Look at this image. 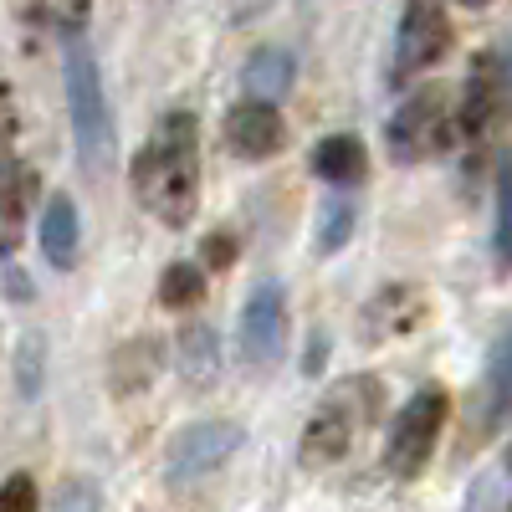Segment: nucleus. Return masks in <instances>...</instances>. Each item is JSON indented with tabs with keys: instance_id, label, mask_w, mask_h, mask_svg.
I'll list each match as a JSON object with an SVG mask.
<instances>
[{
	"instance_id": "nucleus-13",
	"label": "nucleus",
	"mask_w": 512,
	"mask_h": 512,
	"mask_svg": "<svg viewBox=\"0 0 512 512\" xmlns=\"http://www.w3.org/2000/svg\"><path fill=\"white\" fill-rule=\"evenodd\" d=\"M31 195H36V169L21 159H0V256L16 246Z\"/></svg>"
},
{
	"instance_id": "nucleus-12",
	"label": "nucleus",
	"mask_w": 512,
	"mask_h": 512,
	"mask_svg": "<svg viewBox=\"0 0 512 512\" xmlns=\"http://www.w3.org/2000/svg\"><path fill=\"white\" fill-rule=\"evenodd\" d=\"M507 374H512V338L502 333L492 344V359H487V374H482V395H477V425H472L477 441H487L507 420Z\"/></svg>"
},
{
	"instance_id": "nucleus-19",
	"label": "nucleus",
	"mask_w": 512,
	"mask_h": 512,
	"mask_svg": "<svg viewBox=\"0 0 512 512\" xmlns=\"http://www.w3.org/2000/svg\"><path fill=\"white\" fill-rule=\"evenodd\" d=\"M349 236H354V205L349 200H323L318 205V251L323 256H333L338 246H349Z\"/></svg>"
},
{
	"instance_id": "nucleus-9",
	"label": "nucleus",
	"mask_w": 512,
	"mask_h": 512,
	"mask_svg": "<svg viewBox=\"0 0 512 512\" xmlns=\"http://www.w3.org/2000/svg\"><path fill=\"white\" fill-rule=\"evenodd\" d=\"M425 313H431V303H425V292L415 282L379 287L369 303H364V313H359L364 344H379V338H390V333H415L425 323Z\"/></svg>"
},
{
	"instance_id": "nucleus-22",
	"label": "nucleus",
	"mask_w": 512,
	"mask_h": 512,
	"mask_svg": "<svg viewBox=\"0 0 512 512\" xmlns=\"http://www.w3.org/2000/svg\"><path fill=\"white\" fill-rule=\"evenodd\" d=\"M466 512H502V466H497V472H487V477L472 487V497H466Z\"/></svg>"
},
{
	"instance_id": "nucleus-21",
	"label": "nucleus",
	"mask_w": 512,
	"mask_h": 512,
	"mask_svg": "<svg viewBox=\"0 0 512 512\" xmlns=\"http://www.w3.org/2000/svg\"><path fill=\"white\" fill-rule=\"evenodd\" d=\"M16 390L21 395L41 390V333H26L21 349H16Z\"/></svg>"
},
{
	"instance_id": "nucleus-26",
	"label": "nucleus",
	"mask_w": 512,
	"mask_h": 512,
	"mask_svg": "<svg viewBox=\"0 0 512 512\" xmlns=\"http://www.w3.org/2000/svg\"><path fill=\"white\" fill-rule=\"evenodd\" d=\"M16 134V103H11V88L0 82V144Z\"/></svg>"
},
{
	"instance_id": "nucleus-14",
	"label": "nucleus",
	"mask_w": 512,
	"mask_h": 512,
	"mask_svg": "<svg viewBox=\"0 0 512 512\" xmlns=\"http://www.w3.org/2000/svg\"><path fill=\"white\" fill-rule=\"evenodd\" d=\"M292 52H282V47H256L251 57H246V67H241V88H246V103H277L287 88H292Z\"/></svg>"
},
{
	"instance_id": "nucleus-11",
	"label": "nucleus",
	"mask_w": 512,
	"mask_h": 512,
	"mask_svg": "<svg viewBox=\"0 0 512 512\" xmlns=\"http://www.w3.org/2000/svg\"><path fill=\"white\" fill-rule=\"evenodd\" d=\"M221 139L236 159H267L287 144V123L267 103H236L221 123Z\"/></svg>"
},
{
	"instance_id": "nucleus-2",
	"label": "nucleus",
	"mask_w": 512,
	"mask_h": 512,
	"mask_svg": "<svg viewBox=\"0 0 512 512\" xmlns=\"http://www.w3.org/2000/svg\"><path fill=\"white\" fill-rule=\"evenodd\" d=\"M379 410V390L374 379H344L318 400V410L303 425V441H297V456L303 466H333L338 456H349V446L359 441V431L374 420Z\"/></svg>"
},
{
	"instance_id": "nucleus-16",
	"label": "nucleus",
	"mask_w": 512,
	"mask_h": 512,
	"mask_svg": "<svg viewBox=\"0 0 512 512\" xmlns=\"http://www.w3.org/2000/svg\"><path fill=\"white\" fill-rule=\"evenodd\" d=\"M216 369H221V338H216V328H210V323L180 328V374L190 384H210Z\"/></svg>"
},
{
	"instance_id": "nucleus-3",
	"label": "nucleus",
	"mask_w": 512,
	"mask_h": 512,
	"mask_svg": "<svg viewBox=\"0 0 512 512\" xmlns=\"http://www.w3.org/2000/svg\"><path fill=\"white\" fill-rule=\"evenodd\" d=\"M62 77H67V108H72V134L82 169H103L113 159V123H108V98L103 77L82 36H62Z\"/></svg>"
},
{
	"instance_id": "nucleus-27",
	"label": "nucleus",
	"mask_w": 512,
	"mask_h": 512,
	"mask_svg": "<svg viewBox=\"0 0 512 512\" xmlns=\"http://www.w3.org/2000/svg\"><path fill=\"white\" fill-rule=\"evenodd\" d=\"M0 282H6V292H11V297H31V282H26V272H0Z\"/></svg>"
},
{
	"instance_id": "nucleus-5",
	"label": "nucleus",
	"mask_w": 512,
	"mask_h": 512,
	"mask_svg": "<svg viewBox=\"0 0 512 512\" xmlns=\"http://www.w3.org/2000/svg\"><path fill=\"white\" fill-rule=\"evenodd\" d=\"M456 139V123H451V93L446 88H420L415 98L400 103V113L384 123V144H390V159L415 164V159H431Z\"/></svg>"
},
{
	"instance_id": "nucleus-18",
	"label": "nucleus",
	"mask_w": 512,
	"mask_h": 512,
	"mask_svg": "<svg viewBox=\"0 0 512 512\" xmlns=\"http://www.w3.org/2000/svg\"><path fill=\"white\" fill-rule=\"evenodd\" d=\"M205 297V272L200 267H190V262H175V267H164V277H159V303L164 308H195Z\"/></svg>"
},
{
	"instance_id": "nucleus-15",
	"label": "nucleus",
	"mask_w": 512,
	"mask_h": 512,
	"mask_svg": "<svg viewBox=\"0 0 512 512\" xmlns=\"http://www.w3.org/2000/svg\"><path fill=\"white\" fill-rule=\"evenodd\" d=\"M77 241H82V226H77V205L67 195H57L41 216V251H47L52 267H72L77 262Z\"/></svg>"
},
{
	"instance_id": "nucleus-10",
	"label": "nucleus",
	"mask_w": 512,
	"mask_h": 512,
	"mask_svg": "<svg viewBox=\"0 0 512 512\" xmlns=\"http://www.w3.org/2000/svg\"><path fill=\"white\" fill-rule=\"evenodd\" d=\"M502 93H507V77H502V57L482 52L466 72V88H461V118H456V134L466 139H482L487 128L502 113Z\"/></svg>"
},
{
	"instance_id": "nucleus-24",
	"label": "nucleus",
	"mask_w": 512,
	"mask_h": 512,
	"mask_svg": "<svg viewBox=\"0 0 512 512\" xmlns=\"http://www.w3.org/2000/svg\"><path fill=\"white\" fill-rule=\"evenodd\" d=\"M507 216H512V195H507V175L497 180V262L507 267Z\"/></svg>"
},
{
	"instance_id": "nucleus-7",
	"label": "nucleus",
	"mask_w": 512,
	"mask_h": 512,
	"mask_svg": "<svg viewBox=\"0 0 512 512\" xmlns=\"http://www.w3.org/2000/svg\"><path fill=\"white\" fill-rule=\"evenodd\" d=\"M451 47V16L436 0H415L400 16L395 31V62H390V82H410L415 72H431Z\"/></svg>"
},
{
	"instance_id": "nucleus-6",
	"label": "nucleus",
	"mask_w": 512,
	"mask_h": 512,
	"mask_svg": "<svg viewBox=\"0 0 512 512\" xmlns=\"http://www.w3.org/2000/svg\"><path fill=\"white\" fill-rule=\"evenodd\" d=\"M241 446V425L231 420H195L185 431L169 441L164 451V482L169 487H185V482H200L210 477L216 466H226V456Z\"/></svg>"
},
{
	"instance_id": "nucleus-23",
	"label": "nucleus",
	"mask_w": 512,
	"mask_h": 512,
	"mask_svg": "<svg viewBox=\"0 0 512 512\" xmlns=\"http://www.w3.org/2000/svg\"><path fill=\"white\" fill-rule=\"evenodd\" d=\"M0 512H36V487H31L26 472L0 487Z\"/></svg>"
},
{
	"instance_id": "nucleus-4",
	"label": "nucleus",
	"mask_w": 512,
	"mask_h": 512,
	"mask_svg": "<svg viewBox=\"0 0 512 512\" xmlns=\"http://www.w3.org/2000/svg\"><path fill=\"white\" fill-rule=\"evenodd\" d=\"M446 390L441 384H425V390H415L395 420H390V441H384V466H390V477H420L425 466H431V451H436V436L446 425Z\"/></svg>"
},
{
	"instance_id": "nucleus-1",
	"label": "nucleus",
	"mask_w": 512,
	"mask_h": 512,
	"mask_svg": "<svg viewBox=\"0 0 512 512\" xmlns=\"http://www.w3.org/2000/svg\"><path fill=\"white\" fill-rule=\"evenodd\" d=\"M134 200L169 231L195 221L200 210V128L190 113H164L154 123L149 144L139 149L134 169H128Z\"/></svg>"
},
{
	"instance_id": "nucleus-20",
	"label": "nucleus",
	"mask_w": 512,
	"mask_h": 512,
	"mask_svg": "<svg viewBox=\"0 0 512 512\" xmlns=\"http://www.w3.org/2000/svg\"><path fill=\"white\" fill-rule=\"evenodd\" d=\"M47 512H103V492L88 482V477H67L52 497Z\"/></svg>"
},
{
	"instance_id": "nucleus-25",
	"label": "nucleus",
	"mask_w": 512,
	"mask_h": 512,
	"mask_svg": "<svg viewBox=\"0 0 512 512\" xmlns=\"http://www.w3.org/2000/svg\"><path fill=\"white\" fill-rule=\"evenodd\" d=\"M236 262V241L226 231H210L205 236V267H231Z\"/></svg>"
},
{
	"instance_id": "nucleus-8",
	"label": "nucleus",
	"mask_w": 512,
	"mask_h": 512,
	"mask_svg": "<svg viewBox=\"0 0 512 512\" xmlns=\"http://www.w3.org/2000/svg\"><path fill=\"white\" fill-rule=\"evenodd\" d=\"M236 344H241V359L251 369H267V364L282 359V349H287V297H282V282H262L246 297Z\"/></svg>"
},
{
	"instance_id": "nucleus-17",
	"label": "nucleus",
	"mask_w": 512,
	"mask_h": 512,
	"mask_svg": "<svg viewBox=\"0 0 512 512\" xmlns=\"http://www.w3.org/2000/svg\"><path fill=\"white\" fill-rule=\"evenodd\" d=\"M364 144L354 139V134H333V139H323L318 149H313V169L323 180H333V185H354V180H364Z\"/></svg>"
}]
</instances>
